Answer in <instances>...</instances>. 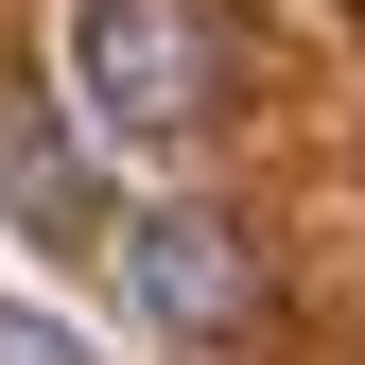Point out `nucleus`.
I'll return each instance as SVG.
<instances>
[{
    "label": "nucleus",
    "instance_id": "f257e3e1",
    "mask_svg": "<svg viewBox=\"0 0 365 365\" xmlns=\"http://www.w3.org/2000/svg\"><path fill=\"white\" fill-rule=\"evenodd\" d=\"M226 105V35L192 0H70V122L105 157H192Z\"/></svg>",
    "mask_w": 365,
    "mask_h": 365
},
{
    "label": "nucleus",
    "instance_id": "f03ea898",
    "mask_svg": "<svg viewBox=\"0 0 365 365\" xmlns=\"http://www.w3.org/2000/svg\"><path fill=\"white\" fill-rule=\"evenodd\" d=\"M105 261H122V296L157 313V348H192V365H244L261 348V244L226 209H122Z\"/></svg>",
    "mask_w": 365,
    "mask_h": 365
},
{
    "label": "nucleus",
    "instance_id": "7ed1b4c3",
    "mask_svg": "<svg viewBox=\"0 0 365 365\" xmlns=\"http://www.w3.org/2000/svg\"><path fill=\"white\" fill-rule=\"evenodd\" d=\"M0 226L105 261V174H87V122H53L35 87H0Z\"/></svg>",
    "mask_w": 365,
    "mask_h": 365
},
{
    "label": "nucleus",
    "instance_id": "20e7f679",
    "mask_svg": "<svg viewBox=\"0 0 365 365\" xmlns=\"http://www.w3.org/2000/svg\"><path fill=\"white\" fill-rule=\"evenodd\" d=\"M0 365H87V348H70L53 313H35V296H0Z\"/></svg>",
    "mask_w": 365,
    "mask_h": 365
}]
</instances>
